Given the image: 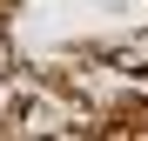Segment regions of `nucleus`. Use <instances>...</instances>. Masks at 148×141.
<instances>
[{
    "label": "nucleus",
    "instance_id": "nucleus-2",
    "mask_svg": "<svg viewBox=\"0 0 148 141\" xmlns=\"http://www.w3.org/2000/svg\"><path fill=\"white\" fill-rule=\"evenodd\" d=\"M7 67H14V47H7V34H0V74H7Z\"/></svg>",
    "mask_w": 148,
    "mask_h": 141
},
{
    "label": "nucleus",
    "instance_id": "nucleus-1",
    "mask_svg": "<svg viewBox=\"0 0 148 141\" xmlns=\"http://www.w3.org/2000/svg\"><path fill=\"white\" fill-rule=\"evenodd\" d=\"M7 114H14V81L0 74V121H7Z\"/></svg>",
    "mask_w": 148,
    "mask_h": 141
}]
</instances>
